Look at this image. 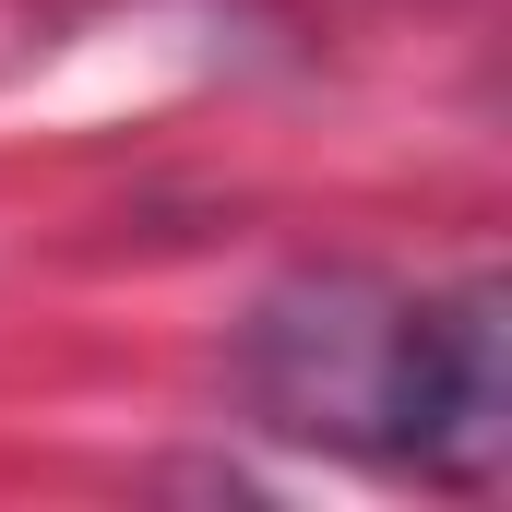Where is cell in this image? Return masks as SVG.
Instances as JSON below:
<instances>
[{"label":"cell","mask_w":512,"mask_h":512,"mask_svg":"<svg viewBox=\"0 0 512 512\" xmlns=\"http://www.w3.org/2000/svg\"><path fill=\"white\" fill-rule=\"evenodd\" d=\"M405 322L417 298H393L370 274H298L251 310L239 382L262 429L286 441H334V453H393V382H405Z\"/></svg>","instance_id":"obj_1"},{"label":"cell","mask_w":512,"mask_h":512,"mask_svg":"<svg viewBox=\"0 0 512 512\" xmlns=\"http://www.w3.org/2000/svg\"><path fill=\"white\" fill-rule=\"evenodd\" d=\"M501 286H441L405 322V382H393V453L429 489H489L512 441V358H501Z\"/></svg>","instance_id":"obj_2"}]
</instances>
